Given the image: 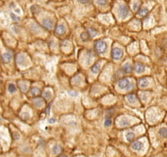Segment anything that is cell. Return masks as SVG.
Instances as JSON below:
<instances>
[{
	"instance_id": "1",
	"label": "cell",
	"mask_w": 167,
	"mask_h": 157,
	"mask_svg": "<svg viewBox=\"0 0 167 157\" xmlns=\"http://www.w3.org/2000/svg\"><path fill=\"white\" fill-rule=\"evenodd\" d=\"M95 46V50L97 52L100 53V54H102V53H105L107 49V43L103 40H98L94 44Z\"/></svg>"
},
{
	"instance_id": "2",
	"label": "cell",
	"mask_w": 167,
	"mask_h": 157,
	"mask_svg": "<svg viewBox=\"0 0 167 157\" xmlns=\"http://www.w3.org/2000/svg\"><path fill=\"white\" fill-rule=\"evenodd\" d=\"M118 87L121 89H130L133 87V83L128 78H121L118 82Z\"/></svg>"
},
{
	"instance_id": "3",
	"label": "cell",
	"mask_w": 167,
	"mask_h": 157,
	"mask_svg": "<svg viewBox=\"0 0 167 157\" xmlns=\"http://www.w3.org/2000/svg\"><path fill=\"white\" fill-rule=\"evenodd\" d=\"M129 13L130 12H129V9L126 6L122 5L119 8V15L122 19H125L126 17H128Z\"/></svg>"
},
{
	"instance_id": "4",
	"label": "cell",
	"mask_w": 167,
	"mask_h": 157,
	"mask_svg": "<svg viewBox=\"0 0 167 157\" xmlns=\"http://www.w3.org/2000/svg\"><path fill=\"white\" fill-rule=\"evenodd\" d=\"M123 57V51L119 48H115L112 50V57L116 60H120Z\"/></svg>"
},
{
	"instance_id": "5",
	"label": "cell",
	"mask_w": 167,
	"mask_h": 157,
	"mask_svg": "<svg viewBox=\"0 0 167 157\" xmlns=\"http://www.w3.org/2000/svg\"><path fill=\"white\" fill-rule=\"evenodd\" d=\"M42 26L47 30H51L53 27V21L48 18L44 19L42 21Z\"/></svg>"
},
{
	"instance_id": "6",
	"label": "cell",
	"mask_w": 167,
	"mask_h": 157,
	"mask_svg": "<svg viewBox=\"0 0 167 157\" xmlns=\"http://www.w3.org/2000/svg\"><path fill=\"white\" fill-rule=\"evenodd\" d=\"M131 147L135 151H140V150L143 149V142H139V141H136V142H133L131 145Z\"/></svg>"
},
{
	"instance_id": "7",
	"label": "cell",
	"mask_w": 167,
	"mask_h": 157,
	"mask_svg": "<svg viewBox=\"0 0 167 157\" xmlns=\"http://www.w3.org/2000/svg\"><path fill=\"white\" fill-rule=\"evenodd\" d=\"M145 69H146V67L143 63L138 62V63H136V65H135V71H136L137 73L143 72V71L145 70Z\"/></svg>"
},
{
	"instance_id": "8",
	"label": "cell",
	"mask_w": 167,
	"mask_h": 157,
	"mask_svg": "<svg viewBox=\"0 0 167 157\" xmlns=\"http://www.w3.org/2000/svg\"><path fill=\"white\" fill-rule=\"evenodd\" d=\"M55 31H56V33L58 34V35H62L66 32V28H65V26H63V25H58L57 27H56Z\"/></svg>"
},
{
	"instance_id": "9",
	"label": "cell",
	"mask_w": 167,
	"mask_h": 157,
	"mask_svg": "<svg viewBox=\"0 0 167 157\" xmlns=\"http://www.w3.org/2000/svg\"><path fill=\"white\" fill-rule=\"evenodd\" d=\"M11 59H12V55L8 52L4 53V54H3V56H2V61H3L4 63H8V62H10Z\"/></svg>"
},
{
	"instance_id": "10",
	"label": "cell",
	"mask_w": 167,
	"mask_h": 157,
	"mask_svg": "<svg viewBox=\"0 0 167 157\" xmlns=\"http://www.w3.org/2000/svg\"><path fill=\"white\" fill-rule=\"evenodd\" d=\"M62 151H63V149L60 145H55L53 148V151L55 155H58V154L62 153Z\"/></svg>"
},
{
	"instance_id": "11",
	"label": "cell",
	"mask_w": 167,
	"mask_h": 157,
	"mask_svg": "<svg viewBox=\"0 0 167 157\" xmlns=\"http://www.w3.org/2000/svg\"><path fill=\"white\" fill-rule=\"evenodd\" d=\"M17 63L19 65H21V66H23L25 64V62H26V57H25V56L23 54H19L17 56Z\"/></svg>"
},
{
	"instance_id": "12",
	"label": "cell",
	"mask_w": 167,
	"mask_h": 157,
	"mask_svg": "<svg viewBox=\"0 0 167 157\" xmlns=\"http://www.w3.org/2000/svg\"><path fill=\"white\" fill-rule=\"evenodd\" d=\"M100 69H101V66H100V63H96V64H94L93 66H92V72L93 73H94V74H97V73H98L99 72V70H100Z\"/></svg>"
},
{
	"instance_id": "13",
	"label": "cell",
	"mask_w": 167,
	"mask_h": 157,
	"mask_svg": "<svg viewBox=\"0 0 167 157\" xmlns=\"http://www.w3.org/2000/svg\"><path fill=\"white\" fill-rule=\"evenodd\" d=\"M88 35H89L90 38H93L95 37L97 35H98V32H97L96 30H94L93 28H89L88 29Z\"/></svg>"
},
{
	"instance_id": "14",
	"label": "cell",
	"mask_w": 167,
	"mask_h": 157,
	"mask_svg": "<svg viewBox=\"0 0 167 157\" xmlns=\"http://www.w3.org/2000/svg\"><path fill=\"white\" fill-rule=\"evenodd\" d=\"M132 66L130 63H126L125 66H123V71L125 73H130L132 71Z\"/></svg>"
},
{
	"instance_id": "15",
	"label": "cell",
	"mask_w": 167,
	"mask_h": 157,
	"mask_svg": "<svg viewBox=\"0 0 167 157\" xmlns=\"http://www.w3.org/2000/svg\"><path fill=\"white\" fill-rule=\"evenodd\" d=\"M148 8H141V9L139 11V16L141 17H145V16L148 15Z\"/></svg>"
},
{
	"instance_id": "16",
	"label": "cell",
	"mask_w": 167,
	"mask_h": 157,
	"mask_svg": "<svg viewBox=\"0 0 167 157\" xmlns=\"http://www.w3.org/2000/svg\"><path fill=\"white\" fill-rule=\"evenodd\" d=\"M125 137H126V139H127L128 142H132L135 138V134L134 133H132V132H129V133H126Z\"/></svg>"
},
{
	"instance_id": "17",
	"label": "cell",
	"mask_w": 167,
	"mask_h": 157,
	"mask_svg": "<svg viewBox=\"0 0 167 157\" xmlns=\"http://www.w3.org/2000/svg\"><path fill=\"white\" fill-rule=\"evenodd\" d=\"M139 84L140 85V87H143V88H144V87L148 86V79H146L145 78H140V79H139Z\"/></svg>"
},
{
	"instance_id": "18",
	"label": "cell",
	"mask_w": 167,
	"mask_h": 157,
	"mask_svg": "<svg viewBox=\"0 0 167 157\" xmlns=\"http://www.w3.org/2000/svg\"><path fill=\"white\" fill-rule=\"evenodd\" d=\"M127 100H128V102H130L131 103H134L137 101V97H136V96L134 95V94H130V95L127 96Z\"/></svg>"
},
{
	"instance_id": "19",
	"label": "cell",
	"mask_w": 167,
	"mask_h": 157,
	"mask_svg": "<svg viewBox=\"0 0 167 157\" xmlns=\"http://www.w3.org/2000/svg\"><path fill=\"white\" fill-rule=\"evenodd\" d=\"M159 134L162 138H167V128H161L159 130Z\"/></svg>"
},
{
	"instance_id": "20",
	"label": "cell",
	"mask_w": 167,
	"mask_h": 157,
	"mask_svg": "<svg viewBox=\"0 0 167 157\" xmlns=\"http://www.w3.org/2000/svg\"><path fill=\"white\" fill-rule=\"evenodd\" d=\"M80 38H81V39H82L83 41H84V42L88 41V40H89V39H90L89 35H88V33H86V32H83V33H81V35H80Z\"/></svg>"
},
{
	"instance_id": "21",
	"label": "cell",
	"mask_w": 167,
	"mask_h": 157,
	"mask_svg": "<svg viewBox=\"0 0 167 157\" xmlns=\"http://www.w3.org/2000/svg\"><path fill=\"white\" fill-rule=\"evenodd\" d=\"M30 93L32 96H38L40 93V90L38 88H32L30 90Z\"/></svg>"
},
{
	"instance_id": "22",
	"label": "cell",
	"mask_w": 167,
	"mask_h": 157,
	"mask_svg": "<svg viewBox=\"0 0 167 157\" xmlns=\"http://www.w3.org/2000/svg\"><path fill=\"white\" fill-rule=\"evenodd\" d=\"M34 103H35V106H41L42 105L44 104V101H43L41 98H36L35 100H34Z\"/></svg>"
},
{
	"instance_id": "23",
	"label": "cell",
	"mask_w": 167,
	"mask_h": 157,
	"mask_svg": "<svg viewBox=\"0 0 167 157\" xmlns=\"http://www.w3.org/2000/svg\"><path fill=\"white\" fill-rule=\"evenodd\" d=\"M120 124H121V126H127V125L130 124V121L127 119L124 118L122 120H120Z\"/></svg>"
},
{
	"instance_id": "24",
	"label": "cell",
	"mask_w": 167,
	"mask_h": 157,
	"mask_svg": "<svg viewBox=\"0 0 167 157\" xmlns=\"http://www.w3.org/2000/svg\"><path fill=\"white\" fill-rule=\"evenodd\" d=\"M30 10L34 14H37L38 12H39L40 11V8L39 6H32L30 8Z\"/></svg>"
},
{
	"instance_id": "25",
	"label": "cell",
	"mask_w": 167,
	"mask_h": 157,
	"mask_svg": "<svg viewBox=\"0 0 167 157\" xmlns=\"http://www.w3.org/2000/svg\"><path fill=\"white\" fill-rule=\"evenodd\" d=\"M16 90H17V88H16V86L13 84H11L8 85V91L10 92L11 93H15Z\"/></svg>"
},
{
	"instance_id": "26",
	"label": "cell",
	"mask_w": 167,
	"mask_h": 157,
	"mask_svg": "<svg viewBox=\"0 0 167 157\" xmlns=\"http://www.w3.org/2000/svg\"><path fill=\"white\" fill-rule=\"evenodd\" d=\"M139 8H140V3H139V2H136V3H134V5H133V10L135 11V12L139 10Z\"/></svg>"
},
{
	"instance_id": "27",
	"label": "cell",
	"mask_w": 167,
	"mask_h": 157,
	"mask_svg": "<svg viewBox=\"0 0 167 157\" xmlns=\"http://www.w3.org/2000/svg\"><path fill=\"white\" fill-rule=\"evenodd\" d=\"M97 3H98V5H100V6H105L107 4L108 1L107 0H97Z\"/></svg>"
},
{
	"instance_id": "28",
	"label": "cell",
	"mask_w": 167,
	"mask_h": 157,
	"mask_svg": "<svg viewBox=\"0 0 167 157\" xmlns=\"http://www.w3.org/2000/svg\"><path fill=\"white\" fill-rule=\"evenodd\" d=\"M104 124L106 127H110L111 125V120L110 118H106Z\"/></svg>"
},
{
	"instance_id": "29",
	"label": "cell",
	"mask_w": 167,
	"mask_h": 157,
	"mask_svg": "<svg viewBox=\"0 0 167 157\" xmlns=\"http://www.w3.org/2000/svg\"><path fill=\"white\" fill-rule=\"evenodd\" d=\"M11 17H12V19L15 21H20V17H17V15H15L14 13H11Z\"/></svg>"
},
{
	"instance_id": "30",
	"label": "cell",
	"mask_w": 167,
	"mask_h": 157,
	"mask_svg": "<svg viewBox=\"0 0 167 157\" xmlns=\"http://www.w3.org/2000/svg\"><path fill=\"white\" fill-rule=\"evenodd\" d=\"M44 97L46 98L47 100H49V99H50V98H51V97H52V95H51V93H50V92H44Z\"/></svg>"
},
{
	"instance_id": "31",
	"label": "cell",
	"mask_w": 167,
	"mask_h": 157,
	"mask_svg": "<svg viewBox=\"0 0 167 157\" xmlns=\"http://www.w3.org/2000/svg\"><path fill=\"white\" fill-rule=\"evenodd\" d=\"M22 118L26 119V120H28V119L30 118V115H29L28 113H24L23 115H22Z\"/></svg>"
},
{
	"instance_id": "32",
	"label": "cell",
	"mask_w": 167,
	"mask_h": 157,
	"mask_svg": "<svg viewBox=\"0 0 167 157\" xmlns=\"http://www.w3.org/2000/svg\"><path fill=\"white\" fill-rule=\"evenodd\" d=\"M89 0H78V2H79V3H83V4L88 3H89Z\"/></svg>"
},
{
	"instance_id": "33",
	"label": "cell",
	"mask_w": 167,
	"mask_h": 157,
	"mask_svg": "<svg viewBox=\"0 0 167 157\" xmlns=\"http://www.w3.org/2000/svg\"><path fill=\"white\" fill-rule=\"evenodd\" d=\"M55 119H53V118H51V119H49L48 120V123H50V124H53L54 122H55Z\"/></svg>"
},
{
	"instance_id": "34",
	"label": "cell",
	"mask_w": 167,
	"mask_h": 157,
	"mask_svg": "<svg viewBox=\"0 0 167 157\" xmlns=\"http://www.w3.org/2000/svg\"><path fill=\"white\" fill-rule=\"evenodd\" d=\"M69 94L71 96H77L78 95L77 93H74V92H69Z\"/></svg>"
},
{
	"instance_id": "35",
	"label": "cell",
	"mask_w": 167,
	"mask_h": 157,
	"mask_svg": "<svg viewBox=\"0 0 167 157\" xmlns=\"http://www.w3.org/2000/svg\"><path fill=\"white\" fill-rule=\"evenodd\" d=\"M69 124L71 125V126H75V125L76 124V122H75V121H71V122L69 123Z\"/></svg>"
},
{
	"instance_id": "36",
	"label": "cell",
	"mask_w": 167,
	"mask_h": 157,
	"mask_svg": "<svg viewBox=\"0 0 167 157\" xmlns=\"http://www.w3.org/2000/svg\"><path fill=\"white\" fill-rule=\"evenodd\" d=\"M15 12H17V13H21V9H20V8H17V9H15Z\"/></svg>"
},
{
	"instance_id": "37",
	"label": "cell",
	"mask_w": 167,
	"mask_h": 157,
	"mask_svg": "<svg viewBox=\"0 0 167 157\" xmlns=\"http://www.w3.org/2000/svg\"><path fill=\"white\" fill-rule=\"evenodd\" d=\"M59 157H67L66 156H59Z\"/></svg>"
},
{
	"instance_id": "38",
	"label": "cell",
	"mask_w": 167,
	"mask_h": 157,
	"mask_svg": "<svg viewBox=\"0 0 167 157\" xmlns=\"http://www.w3.org/2000/svg\"><path fill=\"white\" fill-rule=\"evenodd\" d=\"M38 157H42V156H38Z\"/></svg>"
},
{
	"instance_id": "39",
	"label": "cell",
	"mask_w": 167,
	"mask_h": 157,
	"mask_svg": "<svg viewBox=\"0 0 167 157\" xmlns=\"http://www.w3.org/2000/svg\"><path fill=\"white\" fill-rule=\"evenodd\" d=\"M0 81H1V79H0Z\"/></svg>"
}]
</instances>
